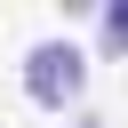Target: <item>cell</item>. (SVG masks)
<instances>
[{
	"mask_svg": "<svg viewBox=\"0 0 128 128\" xmlns=\"http://www.w3.org/2000/svg\"><path fill=\"white\" fill-rule=\"evenodd\" d=\"M80 88H88V56H80L72 40H40V48L24 56V96H32V104L64 112Z\"/></svg>",
	"mask_w": 128,
	"mask_h": 128,
	"instance_id": "6da1fadb",
	"label": "cell"
},
{
	"mask_svg": "<svg viewBox=\"0 0 128 128\" xmlns=\"http://www.w3.org/2000/svg\"><path fill=\"white\" fill-rule=\"evenodd\" d=\"M96 32H104V48H112V56H128V0H104Z\"/></svg>",
	"mask_w": 128,
	"mask_h": 128,
	"instance_id": "7a4b0ae2",
	"label": "cell"
},
{
	"mask_svg": "<svg viewBox=\"0 0 128 128\" xmlns=\"http://www.w3.org/2000/svg\"><path fill=\"white\" fill-rule=\"evenodd\" d=\"M64 128H104V120H96V112H80V120H64Z\"/></svg>",
	"mask_w": 128,
	"mask_h": 128,
	"instance_id": "3957f363",
	"label": "cell"
}]
</instances>
